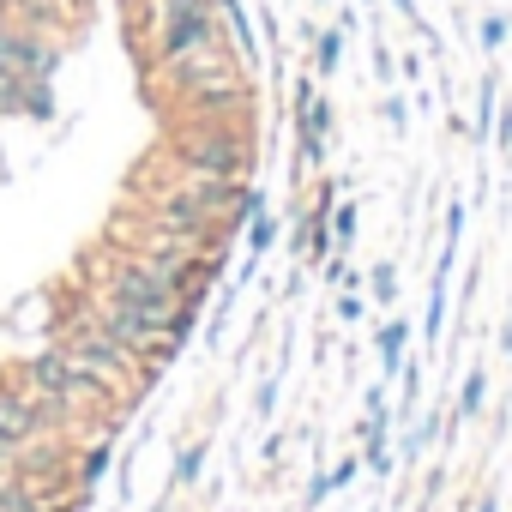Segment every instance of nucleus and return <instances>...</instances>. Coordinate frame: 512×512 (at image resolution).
I'll return each instance as SVG.
<instances>
[{
  "label": "nucleus",
  "mask_w": 512,
  "mask_h": 512,
  "mask_svg": "<svg viewBox=\"0 0 512 512\" xmlns=\"http://www.w3.org/2000/svg\"><path fill=\"white\" fill-rule=\"evenodd\" d=\"M91 308H97V302H85L79 314H61V320H55V350H67L79 368H91V374H103V380H115V386H127V392H151V386L163 380V368H157V362L139 368V356H133L127 344H115V338L97 326Z\"/></svg>",
  "instance_id": "nucleus-1"
},
{
  "label": "nucleus",
  "mask_w": 512,
  "mask_h": 512,
  "mask_svg": "<svg viewBox=\"0 0 512 512\" xmlns=\"http://www.w3.org/2000/svg\"><path fill=\"white\" fill-rule=\"evenodd\" d=\"M163 157H175V169H193V175H229V181L253 175V139L235 121H187L169 133Z\"/></svg>",
  "instance_id": "nucleus-2"
},
{
  "label": "nucleus",
  "mask_w": 512,
  "mask_h": 512,
  "mask_svg": "<svg viewBox=\"0 0 512 512\" xmlns=\"http://www.w3.org/2000/svg\"><path fill=\"white\" fill-rule=\"evenodd\" d=\"M145 31H151V67L181 61V55L211 49V43H229V25H223L217 0H181V7H163V13L145 19Z\"/></svg>",
  "instance_id": "nucleus-3"
},
{
  "label": "nucleus",
  "mask_w": 512,
  "mask_h": 512,
  "mask_svg": "<svg viewBox=\"0 0 512 512\" xmlns=\"http://www.w3.org/2000/svg\"><path fill=\"white\" fill-rule=\"evenodd\" d=\"M49 434H67L61 416H55L19 374H0V440H7L13 452H25V446H37V440H49Z\"/></svg>",
  "instance_id": "nucleus-4"
},
{
  "label": "nucleus",
  "mask_w": 512,
  "mask_h": 512,
  "mask_svg": "<svg viewBox=\"0 0 512 512\" xmlns=\"http://www.w3.org/2000/svg\"><path fill=\"white\" fill-rule=\"evenodd\" d=\"M332 127H338V115H332V103L320 97V79H314V73L296 79V181L314 175V169L326 163Z\"/></svg>",
  "instance_id": "nucleus-5"
},
{
  "label": "nucleus",
  "mask_w": 512,
  "mask_h": 512,
  "mask_svg": "<svg viewBox=\"0 0 512 512\" xmlns=\"http://www.w3.org/2000/svg\"><path fill=\"white\" fill-rule=\"evenodd\" d=\"M115 470V434H103V440H85L79 452H73V488L79 494H97V482Z\"/></svg>",
  "instance_id": "nucleus-6"
},
{
  "label": "nucleus",
  "mask_w": 512,
  "mask_h": 512,
  "mask_svg": "<svg viewBox=\"0 0 512 512\" xmlns=\"http://www.w3.org/2000/svg\"><path fill=\"white\" fill-rule=\"evenodd\" d=\"M446 308H452V266H434V278H428V302H422V338H428V344L446 338Z\"/></svg>",
  "instance_id": "nucleus-7"
},
{
  "label": "nucleus",
  "mask_w": 512,
  "mask_h": 512,
  "mask_svg": "<svg viewBox=\"0 0 512 512\" xmlns=\"http://www.w3.org/2000/svg\"><path fill=\"white\" fill-rule=\"evenodd\" d=\"M494 115H500V73H482V85H476V115H470V139L476 145H488L494 139Z\"/></svg>",
  "instance_id": "nucleus-8"
},
{
  "label": "nucleus",
  "mask_w": 512,
  "mask_h": 512,
  "mask_svg": "<svg viewBox=\"0 0 512 512\" xmlns=\"http://www.w3.org/2000/svg\"><path fill=\"white\" fill-rule=\"evenodd\" d=\"M374 356H380L386 380H398V368H404V356H410V320H386V326L374 332Z\"/></svg>",
  "instance_id": "nucleus-9"
},
{
  "label": "nucleus",
  "mask_w": 512,
  "mask_h": 512,
  "mask_svg": "<svg viewBox=\"0 0 512 512\" xmlns=\"http://www.w3.org/2000/svg\"><path fill=\"white\" fill-rule=\"evenodd\" d=\"M482 404H488V374H482V368H470V374H464V386H458V404H452V428L482 422ZM452 428H446V434H452Z\"/></svg>",
  "instance_id": "nucleus-10"
},
{
  "label": "nucleus",
  "mask_w": 512,
  "mask_h": 512,
  "mask_svg": "<svg viewBox=\"0 0 512 512\" xmlns=\"http://www.w3.org/2000/svg\"><path fill=\"white\" fill-rule=\"evenodd\" d=\"M344 25H332V31H314V79H338V67H344Z\"/></svg>",
  "instance_id": "nucleus-11"
},
{
  "label": "nucleus",
  "mask_w": 512,
  "mask_h": 512,
  "mask_svg": "<svg viewBox=\"0 0 512 512\" xmlns=\"http://www.w3.org/2000/svg\"><path fill=\"white\" fill-rule=\"evenodd\" d=\"M278 229H284V217L278 211H253L247 217V260H266V253H272V241H278Z\"/></svg>",
  "instance_id": "nucleus-12"
},
{
  "label": "nucleus",
  "mask_w": 512,
  "mask_h": 512,
  "mask_svg": "<svg viewBox=\"0 0 512 512\" xmlns=\"http://www.w3.org/2000/svg\"><path fill=\"white\" fill-rule=\"evenodd\" d=\"M356 440H362V470H374V476H392V470H398V452H392V434H386V428L356 434Z\"/></svg>",
  "instance_id": "nucleus-13"
},
{
  "label": "nucleus",
  "mask_w": 512,
  "mask_h": 512,
  "mask_svg": "<svg viewBox=\"0 0 512 512\" xmlns=\"http://www.w3.org/2000/svg\"><path fill=\"white\" fill-rule=\"evenodd\" d=\"M320 278H326L332 290H362V272L350 266V253H344V247H332L326 260H320Z\"/></svg>",
  "instance_id": "nucleus-14"
},
{
  "label": "nucleus",
  "mask_w": 512,
  "mask_h": 512,
  "mask_svg": "<svg viewBox=\"0 0 512 512\" xmlns=\"http://www.w3.org/2000/svg\"><path fill=\"white\" fill-rule=\"evenodd\" d=\"M356 229H362V211H356V199H338V205H332V247H344V253H350Z\"/></svg>",
  "instance_id": "nucleus-15"
},
{
  "label": "nucleus",
  "mask_w": 512,
  "mask_h": 512,
  "mask_svg": "<svg viewBox=\"0 0 512 512\" xmlns=\"http://www.w3.org/2000/svg\"><path fill=\"white\" fill-rule=\"evenodd\" d=\"M368 290H374V302H386V308H392V302H398V266H392V260H380V266L368 272Z\"/></svg>",
  "instance_id": "nucleus-16"
},
{
  "label": "nucleus",
  "mask_w": 512,
  "mask_h": 512,
  "mask_svg": "<svg viewBox=\"0 0 512 512\" xmlns=\"http://www.w3.org/2000/svg\"><path fill=\"white\" fill-rule=\"evenodd\" d=\"M506 31H512V19H506V13H482V25H476V43L494 55V49L506 43Z\"/></svg>",
  "instance_id": "nucleus-17"
},
{
  "label": "nucleus",
  "mask_w": 512,
  "mask_h": 512,
  "mask_svg": "<svg viewBox=\"0 0 512 512\" xmlns=\"http://www.w3.org/2000/svg\"><path fill=\"white\" fill-rule=\"evenodd\" d=\"M278 386H284V368H272L260 380V392H253V416H278Z\"/></svg>",
  "instance_id": "nucleus-18"
},
{
  "label": "nucleus",
  "mask_w": 512,
  "mask_h": 512,
  "mask_svg": "<svg viewBox=\"0 0 512 512\" xmlns=\"http://www.w3.org/2000/svg\"><path fill=\"white\" fill-rule=\"evenodd\" d=\"M362 314H368V302H362L356 290H338V302H332V320H338V326H356Z\"/></svg>",
  "instance_id": "nucleus-19"
},
{
  "label": "nucleus",
  "mask_w": 512,
  "mask_h": 512,
  "mask_svg": "<svg viewBox=\"0 0 512 512\" xmlns=\"http://www.w3.org/2000/svg\"><path fill=\"white\" fill-rule=\"evenodd\" d=\"M199 470H205V440H193V446L181 452V464H175V482H199Z\"/></svg>",
  "instance_id": "nucleus-20"
},
{
  "label": "nucleus",
  "mask_w": 512,
  "mask_h": 512,
  "mask_svg": "<svg viewBox=\"0 0 512 512\" xmlns=\"http://www.w3.org/2000/svg\"><path fill=\"white\" fill-rule=\"evenodd\" d=\"M326 500H332V476H326V470H314V482L302 488V512H320Z\"/></svg>",
  "instance_id": "nucleus-21"
},
{
  "label": "nucleus",
  "mask_w": 512,
  "mask_h": 512,
  "mask_svg": "<svg viewBox=\"0 0 512 512\" xmlns=\"http://www.w3.org/2000/svg\"><path fill=\"white\" fill-rule=\"evenodd\" d=\"M380 115H386V127H392V133H410V103H404V97H386V103H380Z\"/></svg>",
  "instance_id": "nucleus-22"
},
{
  "label": "nucleus",
  "mask_w": 512,
  "mask_h": 512,
  "mask_svg": "<svg viewBox=\"0 0 512 512\" xmlns=\"http://www.w3.org/2000/svg\"><path fill=\"white\" fill-rule=\"evenodd\" d=\"M326 476H332V494H344V488H350V482L362 476V458H338V464H332Z\"/></svg>",
  "instance_id": "nucleus-23"
},
{
  "label": "nucleus",
  "mask_w": 512,
  "mask_h": 512,
  "mask_svg": "<svg viewBox=\"0 0 512 512\" xmlns=\"http://www.w3.org/2000/svg\"><path fill=\"white\" fill-rule=\"evenodd\" d=\"M494 151L512 163V109H500V115H494Z\"/></svg>",
  "instance_id": "nucleus-24"
},
{
  "label": "nucleus",
  "mask_w": 512,
  "mask_h": 512,
  "mask_svg": "<svg viewBox=\"0 0 512 512\" xmlns=\"http://www.w3.org/2000/svg\"><path fill=\"white\" fill-rule=\"evenodd\" d=\"M374 73H380V85H392V79H398V55H392L386 43H374Z\"/></svg>",
  "instance_id": "nucleus-25"
},
{
  "label": "nucleus",
  "mask_w": 512,
  "mask_h": 512,
  "mask_svg": "<svg viewBox=\"0 0 512 512\" xmlns=\"http://www.w3.org/2000/svg\"><path fill=\"white\" fill-rule=\"evenodd\" d=\"M362 410H392V392H386V380H380V386H368V392H362Z\"/></svg>",
  "instance_id": "nucleus-26"
},
{
  "label": "nucleus",
  "mask_w": 512,
  "mask_h": 512,
  "mask_svg": "<svg viewBox=\"0 0 512 512\" xmlns=\"http://www.w3.org/2000/svg\"><path fill=\"white\" fill-rule=\"evenodd\" d=\"M392 7H398V13H404V19H410V25H416V31H422V37H434V31H428V25H422V13H416V0H392Z\"/></svg>",
  "instance_id": "nucleus-27"
},
{
  "label": "nucleus",
  "mask_w": 512,
  "mask_h": 512,
  "mask_svg": "<svg viewBox=\"0 0 512 512\" xmlns=\"http://www.w3.org/2000/svg\"><path fill=\"white\" fill-rule=\"evenodd\" d=\"M13 470H19V452H13V446H7V440H0V482H7V476H13Z\"/></svg>",
  "instance_id": "nucleus-28"
},
{
  "label": "nucleus",
  "mask_w": 512,
  "mask_h": 512,
  "mask_svg": "<svg viewBox=\"0 0 512 512\" xmlns=\"http://www.w3.org/2000/svg\"><path fill=\"white\" fill-rule=\"evenodd\" d=\"M470 512H500V494H482V500H476Z\"/></svg>",
  "instance_id": "nucleus-29"
},
{
  "label": "nucleus",
  "mask_w": 512,
  "mask_h": 512,
  "mask_svg": "<svg viewBox=\"0 0 512 512\" xmlns=\"http://www.w3.org/2000/svg\"><path fill=\"white\" fill-rule=\"evenodd\" d=\"M0 25H13V7H7V0H0Z\"/></svg>",
  "instance_id": "nucleus-30"
},
{
  "label": "nucleus",
  "mask_w": 512,
  "mask_h": 512,
  "mask_svg": "<svg viewBox=\"0 0 512 512\" xmlns=\"http://www.w3.org/2000/svg\"><path fill=\"white\" fill-rule=\"evenodd\" d=\"M356 7H374V0H356Z\"/></svg>",
  "instance_id": "nucleus-31"
},
{
  "label": "nucleus",
  "mask_w": 512,
  "mask_h": 512,
  "mask_svg": "<svg viewBox=\"0 0 512 512\" xmlns=\"http://www.w3.org/2000/svg\"><path fill=\"white\" fill-rule=\"evenodd\" d=\"M422 512H434V506H422Z\"/></svg>",
  "instance_id": "nucleus-32"
},
{
  "label": "nucleus",
  "mask_w": 512,
  "mask_h": 512,
  "mask_svg": "<svg viewBox=\"0 0 512 512\" xmlns=\"http://www.w3.org/2000/svg\"><path fill=\"white\" fill-rule=\"evenodd\" d=\"M0 121H7V115H0Z\"/></svg>",
  "instance_id": "nucleus-33"
}]
</instances>
